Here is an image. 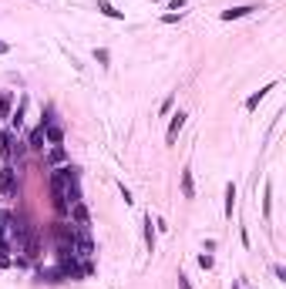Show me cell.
<instances>
[{
    "label": "cell",
    "instance_id": "6",
    "mask_svg": "<svg viewBox=\"0 0 286 289\" xmlns=\"http://www.w3.org/2000/svg\"><path fill=\"white\" fill-rule=\"evenodd\" d=\"M276 84H266L263 91H256V94H249V98H246V111H256V108H259V101L266 98V94H269V91H273Z\"/></svg>",
    "mask_w": 286,
    "mask_h": 289
},
{
    "label": "cell",
    "instance_id": "17",
    "mask_svg": "<svg viewBox=\"0 0 286 289\" xmlns=\"http://www.w3.org/2000/svg\"><path fill=\"white\" fill-rule=\"evenodd\" d=\"M94 61H101V64H108V51L101 47V51H94Z\"/></svg>",
    "mask_w": 286,
    "mask_h": 289
},
{
    "label": "cell",
    "instance_id": "11",
    "mask_svg": "<svg viewBox=\"0 0 286 289\" xmlns=\"http://www.w3.org/2000/svg\"><path fill=\"white\" fill-rule=\"evenodd\" d=\"M98 11L105 14V17H111V21H121V17H125V14H121V11H115V7H111L108 0H98Z\"/></svg>",
    "mask_w": 286,
    "mask_h": 289
},
{
    "label": "cell",
    "instance_id": "19",
    "mask_svg": "<svg viewBox=\"0 0 286 289\" xmlns=\"http://www.w3.org/2000/svg\"><path fill=\"white\" fill-rule=\"evenodd\" d=\"M178 289H192V286H188V279H185V276H178Z\"/></svg>",
    "mask_w": 286,
    "mask_h": 289
},
{
    "label": "cell",
    "instance_id": "4",
    "mask_svg": "<svg viewBox=\"0 0 286 289\" xmlns=\"http://www.w3.org/2000/svg\"><path fill=\"white\" fill-rule=\"evenodd\" d=\"M185 118H188V114H182V111H178V114H172V124H168V134H165V141H168V144H175L178 131L185 128Z\"/></svg>",
    "mask_w": 286,
    "mask_h": 289
},
{
    "label": "cell",
    "instance_id": "5",
    "mask_svg": "<svg viewBox=\"0 0 286 289\" xmlns=\"http://www.w3.org/2000/svg\"><path fill=\"white\" fill-rule=\"evenodd\" d=\"M0 192H4V195H11V192H14V168H11V162L0 168Z\"/></svg>",
    "mask_w": 286,
    "mask_h": 289
},
{
    "label": "cell",
    "instance_id": "10",
    "mask_svg": "<svg viewBox=\"0 0 286 289\" xmlns=\"http://www.w3.org/2000/svg\"><path fill=\"white\" fill-rule=\"evenodd\" d=\"M182 195H185V199H192V195H196V185H192V172H182Z\"/></svg>",
    "mask_w": 286,
    "mask_h": 289
},
{
    "label": "cell",
    "instance_id": "15",
    "mask_svg": "<svg viewBox=\"0 0 286 289\" xmlns=\"http://www.w3.org/2000/svg\"><path fill=\"white\" fill-rule=\"evenodd\" d=\"M57 162H64V148H61V144L51 148V165H57Z\"/></svg>",
    "mask_w": 286,
    "mask_h": 289
},
{
    "label": "cell",
    "instance_id": "13",
    "mask_svg": "<svg viewBox=\"0 0 286 289\" xmlns=\"http://www.w3.org/2000/svg\"><path fill=\"white\" fill-rule=\"evenodd\" d=\"M145 245H148V252H155V229H152V219H145Z\"/></svg>",
    "mask_w": 286,
    "mask_h": 289
},
{
    "label": "cell",
    "instance_id": "2",
    "mask_svg": "<svg viewBox=\"0 0 286 289\" xmlns=\"http://www.w3.org/2000/svg\"><path fill=\"white\" fill-rule=\"evenodd\" d=\"M41 128H44L47 144H61V141H64V128L54 121V108H47V111H44V121H41Z\"/></svg>",
    "mask_w": 286,
    "mask_h": 289
},
{
    "label": "cell",
    "instance_id": "3",
    "mask_svg": "<svg viewBox=\"0 0 286 289\" xmlns=\"http://www.w3.org/2000/svg\"><path fill=\"white\" fill-rule=\"evenodd\" d=\"M67 215L77 222V229H88V225H91V215H88V205H84V202H74Z\"/></svg>",
    "mask_w": 286,
    "mask_h": 289
},
{
    "label": "cell",
    "instance_id": "12",
    "mask_svg": "<svg viewBox=\"0 0 286 289\" xmlns=\"http://www.w3.org/2000/svg\"><path fill=\"white\" fill-rule=\"evenodd\" d=\"M232 205H236V185L229 182V185H226V215H229V219H232Z\"/></svg>",
    "mask_w": 286,
    "mask_h": 289
},
{
    "label": "cell",
    "instance_id": "7",
    "mask_svg": "<svg viewBox=\"0 0 286 289\" xmlns=\"http://www.w3.org/2000/svg\"><path fill=\"white\" fill-rule=\"evenodd\" d=\"M44 144H47V138H44V128L37 124V128L31 131V138H27V148H37V152H41Z\"/></svg>",
    "mask_w": 286,
    "mask_h": 289
},
{
    "label": "cell",
    "instance_id": "9",
    "mask_svg": "<svg viewBox=\"0 0 286 289\" xmlns=\"http://www.w3.org/2000/svg\"><path fill=\"white\" fill-rule=\"evenodd\" d=\"M11 152H14V134L11 131H0V155L11 158Z\"/></svg>",
    "mask_w": 286,
    "mask_h": 289
},
{
    "label": "cell",
    "instance_id": "16",
    "mask_svg": "<svg viewBox=\"0 0 286 289\" xmlns=\"http://www.w3.org/2000/svg\"><path fill=\"white\" fill-rule=\"evenodd\" d=\"M199 266H202V269H212V256H209V252H202V256H199Z\"/></svg>",
    "mask_w": 286,
    "mask_h": 289
},
{
    "label": "cell",
    "instance_id": "18",
    "mask_svg": "<svg viewBox=\"0 0 286 289\" xmlns=\"http://www.w3.org/2000/svg\"><path fill=\"white\" fill-rule=\"evenodd\" d=\"M185 4H188V0H172V4H168V11H182Z\"/></svg>",
    "mask_w": 286,
    "mask_h": 289
},
{
    "label": "cell",
    "instance_id": "8",
    "mask_svg": "<svg viewBox=\"0 0 286 289\" xmlns=\"http://www.w3.org/2000/svg\"><path fill=\"white\" fill-rule=\"evenodd\" d=\"M256 7H229V11H222L219 17L222 21H239V17H246V14H253Z\"/></svg>",
    "mask_w": 286,
    "mask_h": 289
},
{
    "label": "cell",
    "instance_id": "14",
    "mask_svg": "<svg viewBox=\"0 0 286 289\" xmlns=\"http://www.w3.org/2000/svg\"><path fill=\"white\" fill-rule=\"evenodd\" d=\"M0 118H11V94H0Z\"/></svg>",
    "mask_w": 286,
    "mask_h": 289
},
{
    "label": "cell",
    "instance_id": "20",
    "mask_svg": "<svg viewBox=\"0 0 286 289\" xmlns=\"http://www.w3.org/2000/svg\"><path fill=\"white\" fill-rule=\"evenodd\" d=\"M7 51H11V44H7V41H0V54H7Z\"/></svg>",
    "mask_w": 286,
    "mask_h": 289
},
{
    "label": "cell",
    "instance_id": "1",
    "mask_svg": "<svg viewBox=\"0 0 286 289\" xmlns=\"http://www.w3.org/2000/svg\"><path fill=\"white\" fill-rule=\"evenodd\" d=\"M51 192H54V209L61 215L71 212L74 202H81V189H77V168L74 165H64L57 168L54 178H51Z\"/></svg>",
    "mask_w": 286,
    "mask_h": 289
}]
</instances>
